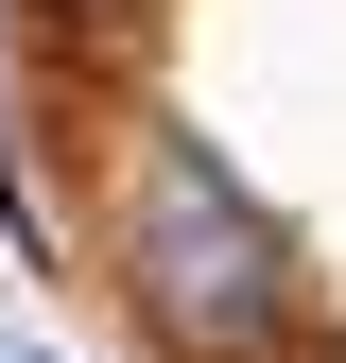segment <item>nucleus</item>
<instances>
[{"instance_id": "1", "label": "nucleus", "mask_w": 346, "mask_h": 363, "mask_svg": "<svg viewBox=\"0 0 346 363\" xmlns=\"http://www.w3.org/2000/svg\"><path fill=\"white\" fill-rule=\"evenodd\" d=\"M121 277H139V311H156L191 363H260V346L294 329V242H277V208H260L191 121H156V139L121 156Z\"/></svg>"}]
</instances>
